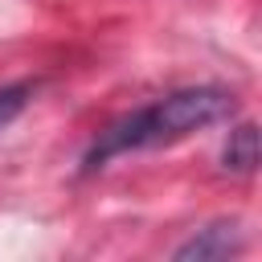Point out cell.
Here are the masks:
<instances>
[{"label":"cell","instance_id":"obj_1","mask_svg":"<svg viewBox=\"0 0 262 262\" xmlns=\"http://www.w3.org/2000/svg\"><path fill=\"white\" fill-rule=\"evenodd\" d=\"M233 94L225 86H184L172 90L115 123H106L98 131V139L86 147L82 156V172H98L111 160L127 156V151H151V147H168L188 139L192 131H205L221 119L233 115Z\"/></svg>","mask_w":262,"mask_h":262},{"label":"cell","instance_id":"obj_2","mask_svg":"<svg viewBox=\"0 0 262 262\" xmlns=\"http://www.w3.org/2000/svg\"><path fill=\"white\" fill-rule=\"evenodd\" d=\"M242 246H246L242 221H209L188 242H180L172 250V258L176 262H221V258H233Z\"/></svg>","mask_w":262,"mask_h":262},{"label":"cell","instance_id":"obj_3","mask_svg":"<svg viewBox=\"0 0 262 262\" xmlns=\"http://www.w3.org/2000/svg\"><path fill=\"white\" fill-rule=\"evenodd\" d=\"M221 168L225 172H237V176H250L258 168V127L254 123H237L221 147Z\"/></svg>","mask_w":262,"mask_h":262},{"label":"cell","instance_id":"obj_4","mask_svg":"<svg viewBox=\"0 0 262 262\" xmlns=\"http://www.w3.org/2000/svg\"><path fill=\"white\" fill-rule=\"evenodd\" d=\"M29 94H33V86H29V82H12V86H0V127H8V123H12V119L25 111Z\"/></svg>","mask_w":262,"mask_h":262}]
</instances>
